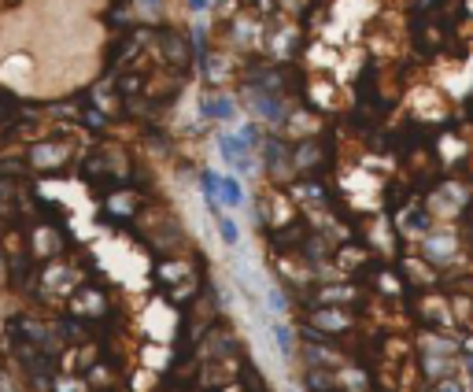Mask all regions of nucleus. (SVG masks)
Listing matches in <instances>:
<instances>
[{
  "label": "nucleus",
  "mask_w": 473,
  "mask_h": 392,
  "mask_svg": "<svg viewBox=\"0 0 473 392\" xmlns=\"http://www.w3.org/2000/svg\"><path fill=\"white\" fill-rule=\"evenodd\" d=\"M314 322H318L322 330H348V322L337 318V311H318V315H314Z\"/></svg>",
  "instance_id": "obj_5"
},
{
  "label": "nucleus",
  "mask_w": 473,
  "mask_h": 392,
  "mask_svg": "<svg viewBox=\"0 0 473 392\" xmlns=\"http://www.w3.org/2000/svg\"><path fill=\"white\" fill-rule=\"evenodd\" d=\"M218 218V233H222V241H226L230 248L236 244V241H241V230H236V222L230 218V215H215Z\"/></svg>",
  "instance_id": "obj_4"
},
{
  "label": "nucleus",
  "mask_w": 473,
  "mask_h": 392,
  "mask_svg": "<svg viewBox=\"0 0 473 392\" xmlns=\"http://www.w3.org/2000/svg\"><path fill=\"white\" fill-rule=\"evenodd\" d=\"M144 4H152V8H160V0H144Z\"/></svg>",
  "instance_id": "obj_8"
},
{
  "label": "nucleus",
  "mask_w": 473,
  "mask_h": 392,
  "mask_svg": "<svg viewBox=\"0 0 473 392\" xmlns=\"http://www.w3.org/2000/svg\"><path fill=\"white\" fill-rule=\"evenodd\" d=\"M274 333H278V341H281V351L288 356V351H292V333H288V326H274Z\"/></svg>",
  "instance_id": "obj_6"
},
{
  "label": "nucleus",
  "mask_w": 473,
  "mask_h": 392,
  "mask_svg": "<svg viewBox=\"0 0 473 392\" xmlns=\"http://www.w3.org/2000/svg\"><path fill=\"white\" fill-rule=\"evenodd\" d=\"M218 192H222V200H226L230 207H236L244 200V192H241V186H236L233 178H218Z\"/></svg>",
  "instance_id": "obj_3"
},
{
  "label": "nucleus",
  "mask_w": 473,
  "mask_h": 392,
  "mask_svg": "<svg viewBox=\"0 0 473 392\" xmlns=\"http://www.w3.org/2000/svg\"><path fill=\"white\" fill-rule=\"evenodd\" d=\"M204 115L207 119H230L233 108H230L226 97H215V100H204Z\"/></svg>",
  "instance_id": "obj_2"
},
{
  "label": "nucleus",
  "mask_w": 473,
  "mask_h": 392,
  "mask_svg": "<svg viewBox=\"0 0 473 392\" xmlns=\"http://www.w3.org/2000/svg\"><path fill=\"white\" fill-rule=\"evenodd\" d=\"M189 8H192V11H204V8H207V0H189Z\"/></svg>",
  "instance_id": "obj_7"
},
{
  "label": "nucleus",
  "mask_w": 473,
  "mask_h": 392,
  "mask_svg": "<svg viewBox=\"0 0 473 392\" xmlns=\"http://www.w3.org/2000/svg\"><path fill=\"white\" fill-rule=\"evenodd\" d=\"M63 145H37L34 152H30V160H34V167H48V163H63Z\"/></svg>",
  "instance_id": "obj_1"
}]
</instances>
